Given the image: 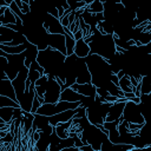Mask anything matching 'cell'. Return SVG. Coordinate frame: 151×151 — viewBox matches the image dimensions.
Masks as SVG:
<instances>
[{
  "mask_svg": "<svg viewBox=\"0 0 151 151\" xmlns=\"http://www.w3.org/2000/svg\"><path fill=\"white\" fill-rule=\"evenodd\" d=\"M84 60L91 74V84L97 88H105V86H107L110 83V76L112 73L109 61L97 54H88L86 58H84Z\"/></svg>",
  "mask_w": 151,
  "mask_h": 151,
  "instance_id": "6da1fadb",
  "label": "cell"
},
{
  "mask_svg": "<svg viewBox=\"0 0 151 151\" xmlns=\"http://www.w3.org/2000/svg\"><path fill=\"white\" fill-rule=\"evenodd\" d=\"M65 58L66 57L63 53H60L59 51L47 47V48L38 52L37 61L44 68V71H45L44 74L52 76V77L58 76L65 84V78L63 76V66H64Z\"/></svg>",
  "mask_w": 151,
  "mask_h": 151,
  "instance_id": "7a4b0ae2",
  "label": "cell"
},
{
  "mask_svg": "<svg viewBox=\"0 0 151 151\" xmlns=\"http://www.w3.org/2000/svg\"><path fill=\"white\" fill-rule=\"evenodd\" d=\"M90 47V54H97L101 58H104L107 61H111L112 58H114L116 51H114V41L111 34L101 35L97 31L93 33V40L88 44Z\"/></svg>",
  "mask_w": 151,
  "mask_h": 151,
  "instance_id": "3957f363",
  "label": "cell"
},
{
  "mask_svg": "<svg viewBox=\"0 0 151 151\" xmlns=\"http://www.w3.org/2000/svg\"><path fill=\"white\" fill-rule=\"evenodd\" d=\"M106 138L107 136L104 134V132H101L96 125H92L90 123L84 127L80 136V139L84 143V145H91L94 151H100V146Z\"/></svg>",
  "mask_w": 151,
  "mask_h": 151,
  "instance_id": "277c9868",
  "label": "cell"
},
{
  "mask_svg": "<svg viewBox=\"0 0 151 151\" xmlns=\"http://www.w3.org/2000/svg\"><path fill=\"white\" fill-rule=\"evenodd\" d=\"M80 106V103H70V101H63L59 100L55 104H42L38 110H37V114L40 116H45V117H51L54 116L57 113L67 111V110H76Z\"/></svg>",
  "mask_w": 151,
  "mask_h": 151,
  "instance_id": "5b68a950",
  "label": "cell"
},
{
  "mask_svg": "<svg viewBox=\"0 0 151 151\" xmlns=\"http://www.w3.org/2000/svg\"><path fill=\"white\" fill-rule=\"evenodd\" d=\"M110 103H99L94 101L91 106L86 107V118L90 124L92 125H98V124H104L107 110L110 107Z\"/></svg>",
  "mask_w": 151,
  "mask_h": 151,
  "instance_id": "8992f818",
  "label": "cell"
},
{
  "mask_svg": "<svg viewBox=\"0 0 151 151\" xmlns=\"http://www.w3.org/2000/svg\"><path fill=\"white\" fill-rule=\"evenodd\" d=\"M123 120H126L127 123H134V124H146L142 111H140V106L139 104H134L130 100H127L125 103L124 110H123V114H122Z\"/></svg>",
  "mask_w": 151,
  "mask_h": 151,
  "instance_id": "52a82bcc",
  "label": "cell"
},
{
  "mask_svg": "<svg viewBox=\"0 0 151 151\" xmlns=\"http://www.w3.org/2000/svg\"><path fill=\"white\" fill-rule=\"evenodd\" d=\"M60 93H61L60 85H58V83L54 80V78L52 76H48V83H47V87H46V91L44 94L45 104L58 103L59 98H60Z\"/></svg>",
  "mask_w": 151,
  "mask_h": 151,
  "instance_id": "ba28073f",
  "label": "cell"
},
{
  "mask_svg": "<svg viewBox=\"0 0 151 151\" xmlns=\"http://www.w3.org/2000/svg\"><path fill=\"white\" fill-rule=\"evenodd\" d=\"M28 76V68H26L25 66L19 71L18 76L12 80V85L15 92V97H17V101L19 104V101L22 99L24 94H25V88H26V79Z\"/></svg>",
  "mask_w": 151,
  "mask_h": 151,
  "instance_id": "9c48e42d",
  "label": "cell"
},
{
  "mask_svg": "<svg viewBox=\"0 0 151 151\" xmlns=\"http://www.w3.org/2000/svg\"><path fill=\"white\" fill-rule=\"evenodd\" d=\"M42 28L45 29V32L47 34H64V28H63L59 19H57L47 13L45 14V19L42 20Z\"/></svg>",
  "mask_w": 151,
  "mask_h": 151,
  "instance_id": "30bf717a",
  "label": "cell"
},
{
  "mask_svg": "<svg viewBox=\"0 0 151 151\" xmlns=\"http://www.w3.org/2000/svg\"><path fill=\"white\" fill-rule=\"evenodd\" d=\"M46 44H47V47L57 50L66 57L65 35L64 34H46Z\"/></svg>",
  "mask_w": 151,
  "mask_h": 151,
  "instance_id": "8fae6325",
  "label": "cell"
},
{
  "mask_svg": "<svg viewBox=\"0 0 151 151\" xmlns=\"http://www.w3.org/2000/svg\"><path fill=\"white\" fill-rule=\"evenodd\" d=\"M124 106H125V101H120L119 99H118V101H117V103L111 104V105H110V107H109V110H107L105 122L110 123V122L119 120V118H120V117H122V114H123Z\"/></svg>",
  "mask_w": 151,
  "mask_h": 151,
  "instance_id": "7c38bea8",
  "label": "cell"
},
{
  "mask_svg": "<svg viewBox=\"0 0 151 151\" xmlns=\"http://www.w3.org/2000/svg\"><path fill=\"white\" fill-rule=\"evenodd\" d=\"M76 113H77V109H76V110H67V111L57 113V114H54V116L47 117V118H48V123H50V125H52L53 127H55L57 125H59V124H61V123H66V122L71 120V119L74 117Z\"/></svg>",
  "mask_w": 151,
  "mask_h": 151,
  "instance_id": "4fadbf2b",
  "label": "cell"
},
{
  "mask_svg": "<svg viewBox=\"0 0 151 151\" xmlns=\"http://www.w3.org/2000/svg\"><path fill=\"white\" fill-rule=\"evenodd\" d=\"M71 88L73 91H76L77 93L84 96V97H92V98H94L96 94H97V87L94 85H92L91 83L90 84H77V83H74L71 86Z\"/></svg>",
  "mask_w": 151,
  "mask_h": 151,
  "instance_id": "5bb4252c",
  "label": "cell"
},
{
  "mask_svg": "<svg viewBox=\"0 0 151 151\" xmlns=\"http://www.w3.org/2000/svg\"><path fill=\"white\" fill-rule=\"evenodd\" d=\"M38 47L34 46L33 44L31 42H26V50L24 51V54H25V60H24V66L26 68H29L31 64L37 60V55H38Z\"/></svg>",
  "mask_w": 151,
  "mask_h": 151,
  "instance_id": "9a60e30c",
  "label": "cell"
},
{
  "mask_svg": "<svg viewBox=\"0 0 151 151\" xmlns=\"http://www.w3.org/2000/svg\"><path fill=\"white\" fill-rule=\"evenodd\" d=\"M0 96L11 98L12 100L17 101V97H15V92H14L12 81L9 79H2L1 76H0Z\"/></svg>",
  "mask_w": 151,
  "mask_h": 151,
  "instance_id": "2e32d148",
  "label": "cell"
},
{
  "mask_svg": "<svg viewBox=\"0 0 151 151\" xmlns=\"http://www.w3.org/2000/svg\"><path fill=\"white\" fill-rule=\"evenodd\" d=\"M133 147L131 144H113L106 138L100 146V151H131Z\"/></svg>",
  "mask_w": 151,
  "mask_h": 151,
  "instance_id": "e0dca14e",
  "label": "cell"
},
{
  "mask_svg": "<svg viewBox=\"0 0 151 151\" xmlns=\"http://www.w3.org/2000/svg\"><path fill=\"white\" fill-rule=\"evenodd\" d=\"M73 53L76 54V57L84 59V58H86L91 52H90L88 45H87L83 39H80V40L76 41V46H74V52H73Z\"/></svg>",
  "mask_w": 151,
  "mask_h": 151,
  "instance_id": "ac0fdd59",
  "label": "cell"
},
{
  "mask_svg": "<svg viewBox=\"0 0 151 151\" xmlns=\"http://www.w3.org/2000/svg\"><path fill=\"white\" fill-rule=\"evenodd\" d=\"M47 83H48V76L47 74H42L35 83H34V90H35V94L38 97H42L45 94L46 87H47Z\"/></svg>",
  "mask_w": 151,
  "mask_h": 151,
  "instance_id": "d6986e66",
  "label": "cell"
},
{
  "mask_svg": "<svg viewBox=\"0 0 151 151\" xmlns=\"http://www.w3.org/2000/svg\"><path fill=\"white\" fill-rule=\"evenodd\" d=\"M118 87H119V90L123 91L124 93H129V92L134 93V91H136V88L132 86V84H131V81H130V76H129V74H125L122 79H119Z\"/></svg>",
  "mask_w": 151,
  "mask_h": 151,
  "instance_id": "ffe728a7",
  "label": "cell"
},
{
  "mask_svg": "<svg viewBox=\"0 0 151 151\" xmlns=\"http://www.w3.org/2000/svg\"><path fill=\"white\" fill-rule=\"evenodd\" d=\"M70 125H71V120L57 125V126L54 127V133H55V136H57L58 138H60V139H66V138H68V132H67V130H68Z\"/></svg>",
  "mask_w": 151,
  "mask_h": 151,
  "instance_id": "44dd1931",
  "label": "cell"
},
{
  "mask_svg": "<svg viewBox=\"0 0 151 151\" xmlns=\"http://www.w3.org/2000/svg\"><path fill=\"white\" fill-rule=\"evenodd\" d=\"M104 2L100 1V0H93L86 8H85V12L87 13H91V14H98V13H104Z\"/></svg>",
  "mask_w": 151,
  "mask_h": 151,
  "instance_id": "7402d4cb",
  "label": "cell"
},
{
  "mask_svg": "<svg viewBox=\"0 0 151 151\" xmlns=\"http://www.w3.org/2000/svg\"><path fill=\"white\" fill-rule=\"evenodd\" d=\"M26 42L24 45H19V46H6V45L0 44V50L4 51L6 54H20L26 50Z\"/></svg>",
  "mask_w": 151,
  "mask_h": 151,
  "instance_id": "603a6c76",
  "label": "cell"
},
{
  "mask_svg": "<svg viewBox=\"0 0 151 151\" xmlns=\"http://www.w3.org/2000/svg\"><path fill=\"white\" fill-rule=\"evenodd\" d=\"M2 20H1V26H7V25H14L17 24V15L7 7V9L5 11L4 15L1 17Z\"/></svg>",
  "mask_w": 151,
  "mask_h": 151,
  "instance_id": "cb8c5ba5",
  "label": "cell"
},
{
  "mask_svg": "<svg viewBox=\"0 0 151 151\" xmlns=\"http://www.w3.org/2000/svg\"><path fill=\"white\" fill-rule=\"evenodd\" d=\"M14 107H0V118L6 123L9 124V122L13 119Z\"/></svg>",
  "mask_w": 151,
  "mask_h": 151,
  "instance_id": "d4e9b609",
  "label": "cell"
},
{
  "mask_svg": "<svg viewBox=\"0 0 151 151\" xmlns=\"http://www.w3.org/2000/svg\"><path fill=\"white\" fill-rule=\"evenodd\" d=\"M74 46H76V40L70 37V35H65V47H66V57L72 55L74 52Z\"/></svg>",
  "mask_w": 151,
  "mask_h": 151,
  "instance_id": "484cf974",
  "label": "cell"
},
{
  "mask_svg": "<svg viewBox=\"0 0 151 151\" xmlns=\"http://www.w3.org/2000/svg\"><path fill=\"white\" fill-rule=\"evenodd\" d=\"M151 92V86L149 83V76L144 74L140 80V94H150Z\"/></svg>",
  "mask_w": 151,
  "mask_h": 151,
  "instance_id": "4316f807",
  "label": "cell"
},
{
  "mask_svg": "<svg viewBox=\"0 0 151 151\" xmlns=\"http://www.w3.org/2000/svg\"><path fill=\"white\" fill-rule=\"evenodd\" d=\"M0 107H14V109H18L20 106H19V104L17 101L12 100L11 98L0 96Z\"/></svg>",
  "mask_w": 151,
  "mask_h": 151,
  "instance_id": "83f0119b",
  "label": "cell"
},
{
  "mask_svg": "<svg viewBox=\"0 0 151 151\" xmlns=\"http://www.w3.org/2000/svg\"><path fill=\"white\" fill-rule=\"evenodd\" d=\"M42 74L40 72H38L37 70H33V68H28V76H27V79L31 81V84H34Z\"/></svg>",
  "mask_w": 151,
  "mask_h": 151,
  "instance_id": "f1b7e54d",
  "label": "cell"
},
{
  "mask_svg": "<svg viewBox=\"0 0 151 151\" xmlns=\"http://www.w3.org/2000/svg\"><path fill=\"white\" fill-rule=\"evenodd\" d=\"M41 105H40V103L38 101V98H37V94L34 96V98H33V103H32V107H31V113L32 114H35V112H37V110L40 107Z\"/></svg>",
  "mask_w": 151,
  "mask_h": 151,
  "instance_id": "f546056e",
  "label": "cell"
},
{
  "mask_svg": "<svg viewBox=\"0 0 151 151\" xmlns=\"http://www.w3.org/2000/svg\"><path fill=\"white\" fill-rule=\"evenodd\" d=\"M83 145H84V143L81 142V139L78 138V137H74V145H73V146H76V147L79 149V147H81Z\"/></svg>",
  "mask_w": 151,
  "mask_h": 151,
  "instance_id": "4dcf8cb0",
  "label": "cell"
},
{
  "mask_svg": "<svg viewBox=\"0 0 151 151\" xmlns=\"http://www.w3.org/2000/svg\"><path fill=\"white\" fill-rule=\"evenodd\" d=\"M73 39H74L76 41H78V40L83 39V33H81V31H80V29H79V31H77V32L73 34Z\"/></svg>",
  "mask_w": 151,
  "mask_h": 151,
  "instance_id": "1f68e13d",
  "label": "cell"
},
{
  "mask_svg": "<svg viewBox=\"0 0 151 151\" xmlns=\"http://www.w3.org/2000/svg\"><path fill=\"white\" fill-rule=\"evenodd\" d=\"M57 7V9H58V18L60 19L63 15H64V13H65V8L63 7V6H55Z\"/></svg>",
  "mask_w": 151,
  "mask_h": 151,
  "instance_id": "d6a6232c",
  "label": "cell"
},
{
  "mask_svg": "<svg viewBox=\"0 0 151 151\" xmlns=\"http://www.w3.org/2000/svg\"><path fill=\"white\" fill-rule=\"evenodd\" d=\"M79 150H80V151H94V150H93V147H92L91 145H88V144L83 145L81 147H79Z\"/></svg>",
  "mask_w": 151,
  "mask_h": 151,
  "instance_id": "836d02e7",
  "label": "cell"
},
{
  "mask_svg": "<svg viewBox=\"0 0 151 151\" xmlns=\"http://www.w3.org/2000/svg\"><path fill=\"white\" fill-rule=\"evenodd\" d=\"M60 151H80L78 147L76 146H71V147H65V149H61Z\"/></svg>",
  "mask_w": 151,
  "mask_h": 151,
  "instance_id": "e575fe53",
  "label": "cell"
},
{
  "mask_svg": "<svg viewBox=\"0 0 151 151\" xmlns=\"http://www.w3.org/2000/svg\"><path fill=\"white\" fill-rule=\"evenodd\" d=\"M7 5H0V17L1 15H4V13H5V11L7 9Z\"/></svg>",
  "mask_w": 151,
  "mask_h": 151,
  "instance_id": "d590c367",
  "label": "cell"
},
{
  "mask_svg": "<svg viewBox=\"0 0 151 151\" xmlns=\"http://www.w3.org/2000/svg\"><path fill=\"white\" fill-rule=\"evenodd\" d=\"M125 74H126V73H125V71H124V70H120V71H118V73H117L116 76L118 77V79H122Z\"/></svg>",
  "mask_w": 151,
  "mask_h": 151,
  "instance_id": "8d00e7d4",
  "label": "cell"
},
{
  "mask_svg": "<svg viewBox=\"0 0 151 151\" xmlns=\"http://www.w3.org/2000/svg\"><path fill=\"white\" fill-rule=\"evenodd\" d=\"M0 124H5V122H4V120H2L1 118H0Z\"/></svg>",
  "mask_w": 151,
  "mask_h": 151,
  "instance_id": "74e56055",
  "label": "cell"
},
{
  "mask_svg": "<svg viewBox=\"0 0 151 151\" xmlns=\"http://www.w3.org/2000/svg\"><path fill=\"white\" fill-rule=\"evenodd\" d=\"M0 26H1V25H0Z\"/></svg>",
  "mask_w": 151,
  "mask_h": 151,
  "instance_id": "f35d334b",
  "label": "cell"
}]
</instances>
